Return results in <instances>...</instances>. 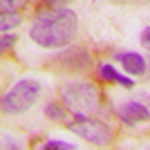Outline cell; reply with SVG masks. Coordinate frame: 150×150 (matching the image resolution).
Here are the masks:
<instances>
[{
  "mask_svg": "<svg viewBox=\"0 0 150 150\" xmlns=\"http://www.w3.org/2000/svg\"><path fill=\"white\" fill-rule=\"evenodd\" d=\"M27 5V0H0V9L2 11H18Z\"/></svg>",
  "mask_w": 150,
  "mask_h": 150,
  "instance_id": "7c38bea8",
  "label": "cell"
},
{
  "mask_svg": "<svg viewBox=\"0 0 150 150\" xmlns=\"http://www.w3.org/2000/svg\"><path fill=\"white\" fill-rule=\"evenodd\" d=\"M40 2H47V0H40Z\"/></svg>",
  "mask_w": 150,
  "mask_h": 150,
  "instance_id": "e0dca14e",
  "label": "cell"
},
{
  "mask_svg": "<svg viewBox=\"0 0 150 150\" xmlns=\"http://www.w3.org/2000/svg\"><path fill=\"white\" fill-rule=\"evenodd\" d=\"M112 2H125V0H112Z\"/></svg>",
  "mask_w": 150,
  "mask_h": 150,
  "instance_id": "2e32d148",
  "label": "cell"
},
{
  "mask_svg": "<svg viewBox=\"0 0 150 150\" xmlns=\"http://www.w3.org/2000/svg\"><path fill=\"white\" fill-rule=\"evenodd\" d=\"M40 148H54V150H74L76 146L69 144V141H61V139H50V141H45Z\"/></svg>",
  "mask_w": 150,
  "mask_h": 150,
  "instance_id": "8fae6325",
  "label": "cell"
},
{
  "mask_svg": "<svg viewBox=\"0 0 150 150\" xmlns=\"http://www.w3.org/2000/svg\"><path fill=\"white\" fill-rule=\"evenodd\" d=\"M96 72H99V76L103 79V81H108V83H117V85H121V88H125V90H132V88H134V79L123 76L121 72H117V69H114L112 65H108V63L99 65Z\"/></svg>",
  "mask_w": 150,
  "mask_h": 150,
  "instance_id": "ba28073f",
  "label": "cell"
},
{
  "mask_svg": "<svg viewBox=\"0 0 150 150\" xmlns=\"http://www.w3.org/2000/svg\"><path fill=\"white\" fill-rule=\"evenodd\" d=\"M16 45V34H2V38H0V52H9Z\"/></svg>",
  "mask_w": 150,
  "mask_h": 150,
  "instance_id": "4fadbf2b",
  "label": "cell"
},
{
  "mask_svg": "<svg viewBox=\"0 0 150 150\" xmlns=\"http://www.w3.org/2000/svg\"><path fill=\"white\" fill-rule=\"evenodd\" d=\"M61 101L63 105L72 110L74 114H92L99 110V90L94 83H69L61 88Z\"/></svg>",
  "mask_w": 150,
  "mask_h": 150,
  "instance_id": "7a4b0ae2",
  "label": "cell"
},
{
  "mask_svg": "<svg viewBox=\"0 0 150 150\" xmlns=\"http://www.w3.org/2000/svg\"><path fill=\"white\" fill-rule=\"evenodd\" d=\"M45 117L50 121H65L67 119V108L63 105V103H47L45 105Z\"/></svg>",
  "mask_w": 150,
  "mask_h": 150,
  "instance_id": "30bf717a",
  "label": "cell"
},
{
  "mask_svg": "<svg viewBox=\"0 0 150 150\" xmlns=\"http://www.w3.org/2000/svg\"><path fill=\"white\" fill-rule=\"evenodd\" d=\"M79 31V16L72 9L45 7L36 11V20L29 27V38L43 50H61L74 40Z\"/></svg>",
  "mask_w": 150,
  "mask_h": 150,
  "instance_id": "6da1fadb",
  "label": "cell"
},
{
  "mask_svg": "<svg viewBox=\"0 0 150 150\" xmlns=\"http://www.w3.org/2000/svg\"><path fill=\"white\" fill-rule=\"evenodd\" d=\"M141 45H144V50L150 52V27H146V29L141 31Z\"/></svg>",
  "mask_w": 150,
  "mask_h": 150,
  "instance_id": "5bb4252c",
  "label": "cell"
},
{
  "mask_svg": "<svg viewBox=\"0 0 150 150\" xmlns=\"http://www.w3.org/2000/svg\"><path fill=\"white\" fill-rule=\"evenodd\" d=\"M67 130L74 132L76 137L88 141L92 146H108L112 141V130L105 121L94 119L90 114H74V119L67 123Z\"/></svg>",
  "mask_w": 150,
  "mask_h": 150,
  "instance_id": "277c9868",
  "label": "cell"
},
{
  "mask_svg": "<svg viewBox=\"0 0 150 150\" xmlns=\"http://www.w3.org/2000/svg\"><path fill=\"white\" fill-rule=\"evenodd\" d=\"M148 2H150V0H148Z\"/></svg>",
  "mask_w": 150,
  "mask_h": 150,
  "instance_id": "ac0fdd59",
  "label": "cell"
},
{
  "mask_svg": "<svg viewBox=\"0 0 150 150\" xmlns=\"http://www.w3.org/2000/svg\"><path fill=\"white\" fill-rule=\"evenodd\" d=\"M117 117L123 121L125 125H139V123H146L150 121V110L144 105V103H137V101H130L117 110Z\"/></svg>",
  "mask_w": 150,
  "mask_h": 150,
  "instance_id": "8992f818",
  "label": "cell"
},
{
  "mask_svg": "<svg viewBox=\"0 0 150 150\" xmlns=\"http://www.w3.org/2000/svg\"><path fill=\"white\" fill-rule=\"evenodd\" d=\"M61 69L65 72H88L92 69V56H90L88 52L83 50V47H69V50H63L61 54H56L54 58Z\"/></svg>",
  "mask_w": 150,
  "mask_h": 150,
  "instance_id": "5b68a950",
  "label": "cell"
},
{
  "mask_svg": "<svg viewBox=\"0 0 150 150\" xmlns=\"http://www.w3.org/2000/svg\"><path fill=\"white\" fill-rule=\"evenodd\" d=\"M114 61L128 72L130 76H141L146 74V58L137 52H119L114 54Z\"/></svg>",
  "mask_w": 150,
  "mask_h": 150,
  "instance_id": "52a82bcc",
  "label": "cell"
},
{
  "mask_svg": "<svg viewBox=\"0 0 150 150\" xmlns=\"http://www.w3.org/2000/svg\"><path fill=\"white\" fill-rule=\"evenodd\" d=\"M40 92H43V85L36 79H23L2 96V112L11 114V117L25 114L38 101Z\"/></svg>",
  "mask_w": 150,
  "mask_h": 150,
  "instance_id": "3957f363",
  "label": "cell"
},
{
  "mask_svg": "<svg viewBox=\"0 0 150 150\" xmlns=\"http://www.w3.org/2000/svg\"><path fill=\"white\" fill-rule=\"evenodd\" d=\"M69 0H47L45 2V7H54V9H61L63 5H67Z\"/></svg>",
  "mask_w": 150,
  "mask_h": 150,
  "instance_id": "9a60e30c",
  "label": "cell"
},
{
  "mask_svg": "<svg viewBox=\"0 0 150 150\" xmlns=\"http://www.w3.org/2000/svg\"><path fill=\"white\" fill-rule=\"evenodd\" d=\"M20 23H23V16H20L18 11H2V16H0V31L7 34V31H11L13 27H18Z\"/></svg>",
  "mask_w": 150,
  "mask_h": 150,
  "instance_id": "9c48e42d",
  "label": "cell"
}]
</instances>
